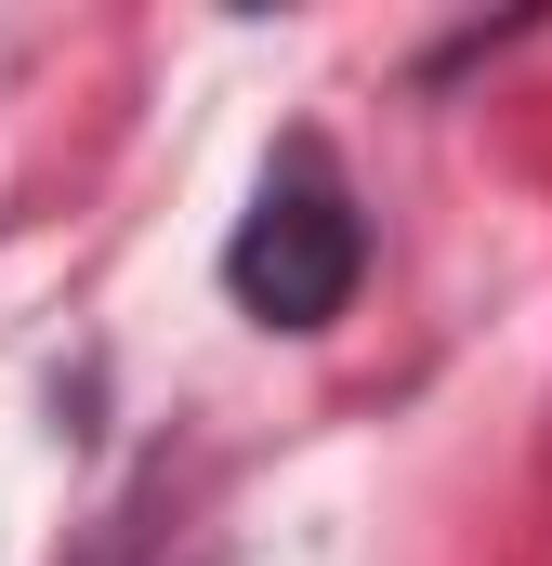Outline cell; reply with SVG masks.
<instances>
[{"label":"cell","instance_id":"6da1fadb","mask_svg":"<svg viewBox=\"0 0 552 566\" xmlns=\"http://www.w3.org/2000/svg\"><path fill=\"white\" fill-rule=\"evenodd\" d=\"M355 251H369V238H355L329 158H289L264 198H251L237 251H224V290H237L264 329H329V316L355 303Z\"/></svg>","mask_w":552,"mask_h":566}]
</instances>
